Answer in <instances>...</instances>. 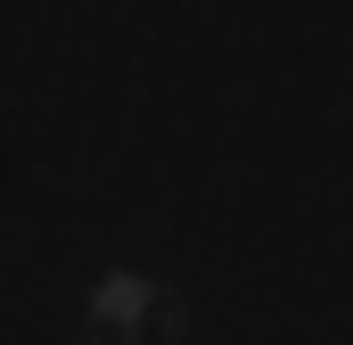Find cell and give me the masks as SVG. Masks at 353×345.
<instances>
[{
	"label": "cell",
	"instance_id": "6da1fadb",
	"mask_svg": "<svg viewBox=\"0 0 353 345\" xmlns=\"http://www.w3.org/2000/svg\"><path fill=\"white\" fill-rule=\"evenodd\" d=\"M74 329H83V345H148L165 329V279L140 271V263L99 271L74 304Z\"/></svg>",
	"mask_w": 353,
	"mask_h": 345
}]
</instances>
